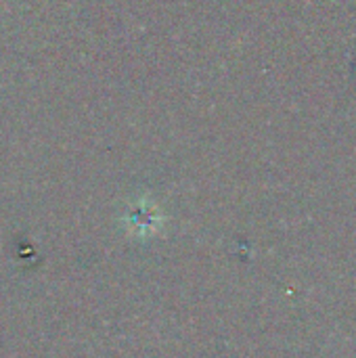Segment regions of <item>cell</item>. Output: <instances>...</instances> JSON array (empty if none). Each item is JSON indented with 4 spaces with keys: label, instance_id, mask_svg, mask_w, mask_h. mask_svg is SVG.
Segmentation results:
<instances>
[{
    "label": "cell",
    "instance_id": "1",
    "mask_svg": "<svg viewBox=\"0 0 356 358\" xmlns=\"http://www.w3.org/2000/svg\"><path fill=\"white\" fill-rule=\"evenodd\" d=\"M128 224L134 233L138 235H151L159 229L162 224V214L159 210L149 203V201H141L134 206V210L128 214Z\"/></svg>",
    "mask_w": 356,
    "mask_h": 358
}]
</instances>
